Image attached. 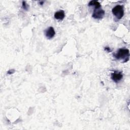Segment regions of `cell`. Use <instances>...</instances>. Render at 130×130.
I'll use <instances>...</instances> for the list:
<instances>
[{
  "mask_svg": "<svg viewBox=\"0 0 130 130\" xmlns=\"http://www.w3.org/2000/svg\"><path fill=\"white\" fill-rule=\"evenodd\" d=\"M114 57L118 60H122L123 62H127L129 59V51L126 48H119L113 54Z\"/></svg>",
  "mask_w": 130,
  "mask_h": 130,
  "instance_id": "cell-1",
  "label": "cell"
},
{
  "mask_svg": "<svg viewBox=\"0 0 130 130\" xmlns=\"http://www.w3.org/2000/svg\"><path fill=\"white\" fill-rule=\"evenodd\" d=\"M112 12L117 20L121 19L124 15V9L123 6L116 5L112 9Z\"/></svg>",
  "mask_w": 130,
  "mask_h": 130,
  "instance_id": "cell-2",
  "label": "cell"
},
{
  "mask_svg": "<svg viewBox=\"0 0 130 130\" xmlns=\"http://www.w3.org/2000/svg\"><path fill=\"white\" fill-rule=\"evenodd\" d=\"M105 14V11L101 8H94L92 14V17L96 19H102L104 16Z\"/></svg>",
  "mask_w": 130,
  "mask_h": 130,
  "instance_id": "cell-3",
  "label": "cell"
},
{
  "mask_svg": "<svg viewBox=\"0 0 130 130\" xmlns=\"http://www.w3.org/2000/svg\"><path fill=\"white\" fill-rule=\"evenodd\" d=\"M123 78V74L122 72L118 71H115L111 74V78L115 83L119 82Z\"/></svg>",
  "mask_w": 130,
  "mask_h": 130,
  "instance_id": "cell-4",
  "label": "cell"
},
{
  "mask_svg": "<svg viewBox=\"0 0 130 130\" xmlns=\"http://www.w3.org/2000/svg\"><path fill=\"white\" fill-rule=\"evenodd\" d=\"M45 37L48 39H51L55 35V31L54 28L52 26L48 27L44 31Z\"/></svg>",
  "mask_w": 130,
  "mask_h": 130,
  "instance_id": "cell-5",
  "label": "cell"
},
{
  "mask_svg": "<svg viewBox=\"0 0 130 130\" xmlns=\"http://www.w3.org/2000/svg\"><path fill=\"white\" fill-rule=\"evenodd\" d=\"M54 17L56 20H62L65 17L64 11L62 10H59L54 13Z\"/></svg>",
  "mask_w": 130,
  "mask_h": 130,
  "instance_id": "cell-6",
  "label": "cell"
},
{
  "mask_svg": "<svg viewBox=\"0 0 130 130\" xmlns=\"http://www.w3.org/2000/svg\"><path fill=\"white\" fill-rule=\"evenodd\" d=\"M88 6H94L95 7V8H101V5L100 3L98 1H95V0H92V1H91L90 2H89Z\"/></svg>",
  "mask_w": 130,
  "mask_h": 130,
  "instance_id": "cell-7",
  "label": "cell"
},
{
  "mask_svg": "<svg viewBox=\"0 0 130 130\" xmlns=\"http://www.w3.org/2000/svg\"><path fill=\"white\" fill-rule=\"evenodd\" d=\"M22 8L25 11H27L28 10L29 6L26 3V2H25V1H22Z\"/></svg>",
  "mask_w": 130,
  "mask_h": 130,
  "instance_id": "cell-8",
  "label": "cell"
},
{
  "mask_svg": "<svg viewBox=\"0 0 130 130\" xmlns=\"http://www.w3.org/2000/svg\"><path fill=\"white\" fill-rule=\"evenodd\" d=\"M104 49H105V51H107V52H111V50L110 48H109V47H105Z\"/></svg>",
  "mask_w": 130,
  "mask_h": 130,
  "instance_id": "cell-9",
  "label": "cell"
},
{
  "mask_svg": "<svg viewBox=\"0 0 130 130\" xmlns=\"http://www.w3.org/2000/svg\"><path fill=\"white\" fill-rule=\"evenodd\" d=\"M15 72V70L14 69H12V70H9L8 72V74H13Z\"/></svg>",
  "mask_w": 130,
  "mask_h": 130,
  "instance_id": "cell-10",
  "label": "cell"
},
{
  "mask_svg": "<svg viewBox=\"0 0 130 130\" xmlns=\"http://www.w3.org/2000/svg\"><path fill=\"white\" fill-rule=\"evenodd\" d=\"M44 1H39V5H43V4H44Z\"/></svg>",
  "mask_w": 130,
  "mask_h": 130,
  "instance_id": "cell-11",
  "label": "cell"
}]
</instances>
